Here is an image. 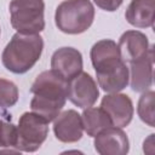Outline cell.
Masks as SVG:
<instances>
[{
  "label": "cell",
  "instance_id": "obj_8",
  "mask_svg": "<svg viewBox=\"0 0 155 155\" xmlns=\"http://www.w3.org/2000/svg\"><path fill=\"white\" fill-rule=\"evenodd\" d=\"M101 108L109 115L113 126L120 128L130 125L134 113L132 99L127 94L119 92L105 94L102 98Z\"/></svg>",
  "mask_w": 155,
  "mask_h": 155
},
{
  "label": "cell",
  "instance_id": "obj_17",
  "mask_svg": "<svg viewBox=\"0 0 155 155\" xmlns=\"http://www.w3.org/2000/svg\"><path fill=\"white\" fill-rule=\"evenodd\" d=\"M19 97L18 87L15 82L0 78V108L7 109L13 107Z\"/></svg>",
  "mask_w": 155,
  "mask_h": 155
},
{
  "label": "cell",
  "instance_id": "obj_12",
  "mask_svg": "<svg viewBox=\"0 0 155 155\" xmlns=\"http://www.w3.org/2000/svg\"><path fill=\"white\" fill-rule=\"evenodd\" d=\"M153 67H154V46H150L148 53L132 63H130V86L134 92H144L153 86Z\"/></svg>",
  "mask_w": 155,
  "mask_h": 155
},
{
  "label": "cell",
  "instance_id": "obj_15",
  "mask_svg": "<svg viewBox=\"0 0 155 155\" xmlns=\"http://www.w3.org/2000/svg\"><path fill=\"white\" fill-rule=\"evenodd\" d=\"M81 119H82L84 131H86L87 136L90 137H94L102 130L113 126L109 115L105 113L103 108H94V107L85 108L81 114Z\"/></svg>",
  "mask_w": 155,
  "mask_h": 155
},
{
  "label": "cell",
  "instance_id": "obj_20",
  "mask_svg": "<svg viewBox=\"0 0 155 155\" xmlns=\"http://www.w3.org/2000/svg\"><path fill=\"white\" fill-rule=\"evenodd\" d=\"M0 34H1V29H0Z\"/></svg>",
  "mask_w": 155,
  "mask_h": 155
},
{
  "label": "cell",
  "instance_id": "obj_18",
  "mask_svg": "<svg viewBox=\"0 0 155 155\" xmlns=\"http://www.w3.org/2000/svg\"><path fill=\"white\" fill-rule=\"evenodd\" d=\"M17 144V126L0 120V148H15Z\"/></svg>",
  "mask_w": 155,
  "mask_h": 155
},
{
  "label": "cell",
  "instance_id": "obj_7",
  "mask_svg": "<svg viewBox=\"0 0 155 155\" xmlns=\"http://www.w3.org/2000/svg\"><path fill=\"white\" fill-rule=\"evenodd\" d=\"M99 97V90L93 78L86 73L80 71L78 75L68 81L67 99L79 108L92 107Z\"/></svg>",
  "mask_w": 155,
  "mask_h": 155
},
{
  "label": "cell",
  "instance_id": "obj_1",
  "mask_svg": "<svg viewBox=\"0 0 155 155\" xmlns=\"http://www.w3.org/2000/svg\"><path fill=\"white\" fill-rule=\"evenodd\" d=\"M98 86L108 93L120 92L130 81L128 67L120 54L117 44L110 39L97 41L90 51Z\"/></svg>",
  "mask_w": 155,
  "mask_h": 155
},
{
  "label": "cell",
  "instance_id": "obj_9",
  "mask_svg": "<svg viewBox=\"0 0 155 155\" xmlns=\"http://www.w3.org/2000/svg\"><path fill=\"white\" fill-rule=\"evenodd\" d=\"M94 149L101 155H126L130 150L127 134L115 126L107 127L94 136Z\"/></svg>",
  "mask_w": 155,
  "mask_h": 155
},
{
  "label": "cell",
  "instance_id": "obj_4",
  "mask_svg": "<svg viewBox=\"0 0 155 155\" xmlns=\"http://www.w3.org/2000/svg\"><path fill=\"white\" fill-rule=\"evenodd\" d=\"M94 7L90 0H64L54 13L56 27L65 34L85 33L93 23Z\"/></svg>",
  "mask_w": 155,
  "mask_h": 155
},
{
  "label": "cell",
  "instance_id": "obj_14",
  "mask_svg": "<svg viewBox=\"0 0 155 155\" xmlns=\"http://www.w3.org/2000/svg\"><path fill=\"white\" fill-rule=\"evenodd\" d=\"M154 0H131L128 4L125 18L136 28H151L154 25Z\"/></svg>",
  "mask_w": 155,
  "mask_h": 155
},
{
  "label": "cell",
  "instance_id": "obj_5",
  "mask_svg": "<svg viewBox=\"0 0 155 155\" xmlns=\"http://www.w3.org/2000/svg\"><path fill=\"white\" fill-rule=\"evenodd\" d=\"M8 10L11 25L17 33L39 34L45 29L44 0H11Z\"/></svg>",
  "mask_w": 155,
  "mask_h": 155
},
{
  "label": "cell",
  "instance_id": "obj_10",
  "mask_svg": "<svg viewBox=\"0 0 155 155\" xmlns=\"http://www.w3.org/2000/svg\"><path fill=\"white\" fill-rule=\"evenodd\" d=\"M53 133L62 143H75L80 140L84 133L81 115L74 109L59 113L53 120Z\"/></svg>",
  "mask_w": 155,
  "mask_h": 155
},
{
  "label": "cell",
  "instance_id": "obj_6",
  "mask_svg": "<svg viewBox=\"0 0 155 155\" xmlns=\"http://www.w3.org/2000/svg\"><path fill=\"white\" fill-rule=\"evenodd\" d=\"M48 121L36 113L25 111L18 120L16 149L24 153L36 151L46 140Z\"/></svg>",
  "mask_w": 155,
  "mask_h": 155
},
{
  "label": "cell",
  "instance_id": "obj_16",
  "mask_svg": "<svg viewBox=\"0 0 155 155\" xmlns=\"http://www.w3.org/2000/svg\"><path fill=\"white\" fill-rule=\"evenodd\" d=\"M155 92L147 90L142 93L137 105V113L139 119L150 127L155 126Z\"/></svg>",
  "mask_w": 155,
  "mask_h": 155
},
{
  "label": "cell",
  "instance_id": "obj_2",
  "mask_svg": "<svg viewBox=\"0 0 155 155\" xmlns=\"http://www.w3.org/2000/svg\"><path fill=\"white\" fill-rule=\"evenodd\" d=\"M30 92L33 93L30 101L31 110L51 122L65 105L68 81L52 69L45 70L36 76Z\"/></svg>",
  "mask_w": 155,
  "mask_h": 155
},
{
  "label": "cell",
  "instance_id": "obj_19",
  "mask_svg": "<svg viewBox=\"0 0 155 155\" xmlns=\"http://www.w3.org/2000/svg\"><path fill=\"white\" fill-rule=\"evenodd\" d=\"M124 0H93V2L102 10L108 11V12H114L116 11L121 5Z\"/></svg>",
  "mask_w": 155,
  "mask_h": 155
},
{
  "label": "cell",
  "instance_id": "obj_11",
  "mask_svg": "<svg viewBox=\"0 0 155 155\" xmlns=\"http://www.w3.org/2000/svg\"><path fill=\"white\" fill-rule=\"evenodd\" d=\"M51 69L64 80L82 71V54L74 47H61L56 50L51 57Z\"/></svg>",
  "mask_w": 155,
  "mask_h": 155
},
{
  "label": "cell",
  "instance_id": "obj_3",
  "mask_svg": "<svg viewBox=\"0 0 155 155\" xmlns=\"http://www.w3.org/2000/svg\"><path fill=\"white\" fill-rule=\"evenodd\" d=\"M44 40L40 34L16 33L1 53L2 65L13 74L29 71L40 59Z\"/></svg>",
  "mask_w": 155,
  "mask_h": 155
},
{
  "label": "cell",
  "instance_id": "obj_13",
  "mask_svg": "<svg viewBox=\"0 0 155 155\" xmlns=\"http://www.w3.org/2000/svg\"><path fill=\"white\" fill-rule=\"evenodd\" d=\"M117 46L120 50L121 58L126 64L143 58L150 48L147 35L139 30L125 31L120 36Z\"/></svg>",
  "mask_w": 155,
  "mask_h": 155
}]
</instances>
